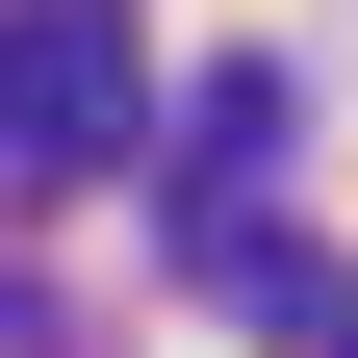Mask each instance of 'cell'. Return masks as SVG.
I'll return each instance as SVG.
<instances>
[{"label":"cell","mask_w":358,"mask_h":358,"mask_svg":"<svg viewBox=\"0 0 358 358\" xmlns=\"http://www.w3.org/2000/svg\"><path fill=\"white\" fill-rule=\"evenodd\" d=\"M128 128H154L128 0H26V26H0V179H26V205H52V179H128Z\"/></svg>","instance_id":"obj_1"},{"label":"cell","mask_w":358,"mask_h":358,"mask_svg":"<svg viewBox=\"0 0 358 358\" xmlns=\"http://www.w3.org/2000/svg\"><path fill=\"white\" fill-rule=\"evenodd\" d=\"M0 358H52V282H0Z\"/></svg>","instance_id":"obj_2"}]
</instances>
